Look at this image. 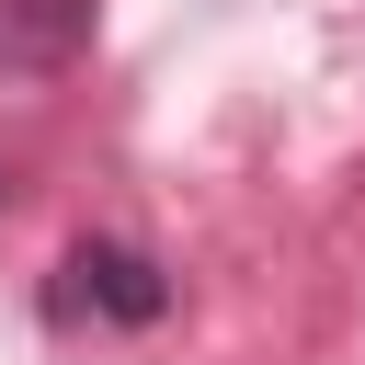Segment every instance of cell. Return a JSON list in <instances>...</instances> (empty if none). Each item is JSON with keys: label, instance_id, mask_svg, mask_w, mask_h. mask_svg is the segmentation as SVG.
I'll return each instance as SVG.
<instances>
[{"label": "cell", "instance_id": "obj_1", "mask_svg": "<svg viewBox=\"0 0 365 365\" xmlns=\"http://www.w3.org/2000/svg\"><path fill=\"white\" fill-rule=\"evenodd\" d=\"M80 285H103V297H114L125 319H148V308H160L148 262H137V251H114V240H80Z\"/></svg>", "mask_w": 365, "mask_h": 365}, {"label": "cell", "instance_id": "obj_3", "mask_svg": "<svg viewBox=\"0 0 365 365\" xmlns=\"http://www.w3.org/2000/svg\"><path fill=\"white\" fill-rule=\"evenodd\" d=\"M0 194H11V182H0Z\"/></svg>", "mask_w": 365, "mask_h": 365}, {"label": "cell", "instance_id": "obj_2", "mask_svg": "<svg viewBox=\"0 0 365 365\" xmlns=\"http://www.w3.org/2000/svg\"><path fill=\"white\" fill-rule=\"evenodd\" d=\"M23 11H57V23H80V0H23Z\"/></svg>", "mask_w": 365, "mask_h": 365}]
</instances>
